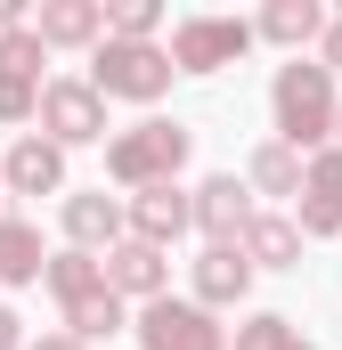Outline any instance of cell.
Returning <instances> with one entry per match:
<instances>
[{"label": "cell", "mask_w": 342, "mask_h": 350, "mask_svg": "<svg viewBox=\"0 0 342 350\" xmlns=\"http://www.w3.org/2000/svg\"><path fill=\"white\" fill-rule=\"evenodd\" d=\"M277 114H285L293 139H318V122H326V74H318V66H293V74L277 82Z\"/></svg>", "instance_id": "cell-1"}, {"label": "cell", "mask_w": 342, "mask_h": 350, "mask_svg": "<svg viewBox=\"0 0 342 350\" xmlns=\"http://www.w3.org/2000/svg\"><path fill=\"white\" fill-rule=\"evenodd\" d=\"M98 82L147 98V90H163V57H155V49H106V57H98Z\"/></svg>", "instance_id": "cell-2"}, {"label": "cell", "mask_w": 342, "mask_h": 350, "mask_svg": "<svg viewBox=\"0 0 342 350\" xmlns=\"http://www.w3.org/2000/svg\"><path fill=\"white\" fill-rule=\"evenodd\" d=\"M147 342L155 350H212V326H204L196 310H155V318H147Z\"/></svg>", "instance_id": "cell-3"}, {"label": "cell", "mask_w": 342, "mask_h": 350, "mask_svg": "<svg viewBox=\"0 0 342 350\" xmlns=\"http://www.w3.org/2000/svg\"><path fill=\"white\" fill-rule=\"evenodd\" d=\"M228 49H245L237 25H187V33H179V66H212V57H228Z\"/></svg>", "instance_id": "cell-4"}, {"label": "cell", "mask_w": 342, "mask_h": 350, "mask_svg": "<svg viewBox=\"0 0 342 350\" xmlns=\"http://www.w3.org/2000/svg\"><path fill=\"white\" fill-rule=\"evenodd\" d=\"M114 163H122V172H155V163H179V131H147V139H131Z\"/></svg>", "instance_id": "cell-5"}, {"label": "cell", "mask_w": 342, "mask_h": 350, "mask_svg": "<svg viewBox=\"0 0 342 350\" xmlns=\"http://www.w3.org/2000/svg\"><path fill=\"white\" fill-rule=\"evenodd\" d=\"M49 114H57V131H66V139H90V131H98L90 90H49Z\"/></svg>", "instance_id": "cell-6"}, {"label": "cell", "mask_w": 342, "mask_h": 350, "mask_svg": "<svg viewBox=\"0 0 342 350\" xmlns=\"http://www.w3.org/2000/svg\"><path fill=\"white\" fill-rule=\"evenodd\" d=\"M310 220H318V228H334V220H342V163L318 172V204H310Z\"/></svg>", "instance_id": "cell-7"}, {"label": "cell", "mask_w": 342, "mask_h": 350, "mask_svg": "<svg viewBox=\"0 0 342 350\" xmlns=\"http://www.w3.org/2000/svg\"><path fill=\"white\" fill-rule=\"evenodd\" d=\"M204 220H212V228H228V220H245V196H237L228 179H212V187H204Z\"/></svg>", "instance_id": "cell-8"}, {"label": "cell", "mask_w": 342, "mask_h": 350, "mask_svg": "<svg viewBox=\"0 0 342 350\" xmlns=\"http://www.w3.org/2000/svg\"><path fill=\"white\" fill-rule=\"evenodd\" d=\"M33 269V237L25 228H0V277H25Z\"/></svg>", "instance_id": "cell-9"}, {"label": "cell", "mask_w": 342, "mask_h": 350, "mask_svg": "<svg viewBox=\"0 0 342 350\" xmlns=\"http://www.w3.org/2000/svg\"><path fill=\"white\" fill-rule=\"evenodd\" d=\"M16 179H25V187H49V179H57V155H49V147H25V155H16Z\"/></svg>", "instance_id": "cell-10"}, {"label": "cell", "mask_w": 342, "mask_h": 350, "mask_svg": "<svg viewBox=\"0 0 342 350\" xmlns=\"http://www.w3.org/2000/svg\"><path fill=\"white\" fill-rule=\"evenodd\" d=\"M204 285H212V293H237V285H245V261H237V253H212V261H204Z\"/></svg>", "instance_id": "cell-11"}, {"label": "cell", "mask_w": 342, "mask_h": 350, "mask_svg": "<svg viewBox=\"0 0 342 350\" xmlns=\"http://www.w3.org/2000/svg\"><path fill=\"white\" fill-rule=\"evenodd\" d=\"M49 33H57V41H74V33H90V8H49Z\"/></svg>", "instance_id": "cell-12"}, {"label": "cell", "mask_w": 342, "mask_h": 350, "mask_svg": "<svg viewBox=\"0 0 342 350\" xmlns=\"http://www.w3.org/2000/svg\"><path fill=\"white\" fill-rule=\"evenodd\" d=\"M122 285H155V253H122Z\"/></svg>", "instance_id": "cell-13"}, {"label": "cell", "mask_w": 342, "mask_h": 350, "mask_svg": "<svg viewBox=\"0 0 342 350\" xmlns=\"http://www.w3.org/2000/svg\"><path fill=\"white\" fill-rule=\"evenodd\" d=\"M8 326H16V318H8V310H0V350H8Z\"/></svg>", "instance_id": "cell-14"}, {"label": "cell", "mask_w": 342, "mask_h": 350, "mask_svg": "<svg viewBox=\"0 0 342 350\" xmlns=\"http://www.w3.org/2000/svg\"><path fill=\"white\" fill-rule=\"evenodd\" d=\"M334 57H342V33H334Z\"/></svg>", "instance_id": "cell-15"}]
</instances>
